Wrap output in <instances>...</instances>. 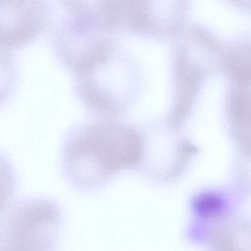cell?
Segmentation results:
<instances>
[{
  "instance_id": "cell-1",
  "label": "cell",
  "mask_w": 251,
  "mask_h": 251,
  "mask_svg": "<svg viewBox=\"0 0 251 251\" xmlns=\"http://www.w3.org/2000/svg\"><path fill=\"white\" fill-rule=\"evenodd\" d=\"M190 0H97L96 22L108 31L175 37L186 25Z\"/></svg>"
},
{
  "instance_id": "cell-2",
  "label": "cell",
  "mask_w": 251,
  "mask_h": 251,
  "mask_svg": "<svg viewBox=\"0 0 251 251\" xmlns=\"http://www.w3.org/2000/svg\"><path fill=\"white\" fill-rule=\"evenodd\" d=\"M50 19L47 0H1L3 47L23 46L43 31Z\"/></svg>"
},
{
  "instance_id": "cell-3",
  "label": "cell",
  "mask_w": 251,
  "mask_h": 251,
  "mask_svg": "<svg viewBox=\"0 0 251 251\" xmlns=\"http://www.w3.org/2000/svg\"><path fill=\"white\" fill-rule=\"evenodd\" d=\"M222 70L232 81L251 79V35L224 46Z\"/></svg>"
},
{
  "instance_id": "cell-4",
  "label": "cell",
  "mask_w": 251,
  "mask_h": 251,
  "mask_svg": "<svg viewBox=\"0 0 251 251\" xmlns=\"http://www.w3.org/2000/svg\"><path fill=\"white\" fill-rule=\"evenodd\" d=\"M228 97L230 115L251 147V79L234 80Z\"/></svg>"
}]
</instances>
